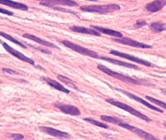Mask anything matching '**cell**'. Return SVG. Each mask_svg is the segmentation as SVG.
Instances as JSON below:
<instances>
[{
	"label": "cell",
	"instance_id": "obj_3",
	"mask_svg": "<svg viewBox=\"0 0 166 140\" xmlns=\"http://www.w3.org/2000/svg\"><path fill=\"white\" fill-rule=\"evenodd\" d=\"M105 101H106L107 103H109V104H112V105L115 106V107H118V108H121V109H122V110H126V111L129 112V113H130L131 114L134 115L135 117L142 119V120L145 121V122H151V119L149 117H147V116L145 115V114H142L141 112H140L139 110L133 108L132 107H130V106L124 104V103L120 102V101H116V100L112 99V98H108V99L105 100Z\"/></svg>",
	"mask_w": 166,
	"mask_h": 140
},
{
	"label": "cell",
	"instance_id": "obj_22",
	"mask_svg": "<svg viewBox=\"0 0 166 140\" xmlns=\"http://www.w3.org/2000/svg\"><path fill=\"white\" fill-rule=\"evenodd\" d=\"M0 36L3 37L4 38H6V39L9 40V41H12L13 43L17 44V45H18L19 46H20V47H21V48H25V49H26V48H27L26 45H23V44H22L21 42H20V41H19L18 40H17V39H16V38H13V37L10 36V35H9V34H7L4 33V32L0 31Z\"/></svg>",
	"mask_w": 166,
	"mask_h": 140
},
{
	"label": "cell",
	"instance_id": "obj_20",
	"mask_svg": "<svg viewBox=\"0 0 166 140\" xmlns=\"http://www.w3.org/2000/svg\"><path fill=\"white\" fill-rule=\"evenodd\" d=\"M150 29L154 33H160L166 30V24L163 22H154L150 25Z\"/></svg>",
	"mask_w": 166,
	"mask_h": 140
},
{
	"label": "cell",
	"instance_id": "obj_6",
	"mask_svg": "<svg viewBox=\"0 0 166 140\" xmlns=\"http://www.w3.org/2000/svg\"><path fill=\"white\" fill-rule=\"evenodd\" d=\"M110 54H114V55L115 56H118L120 58H125V59L130 60V61L133 62L139 63V64H141L144 66H147V67H153V66H155L153 64H151V63L150 62L140 59V58H137V57H135V56L126 54V53L120 52V51H116V50H112V51H110Z\"/></svg>",
	"mask_w": 166,
	"mask_h": 140
},
{
	"label": "cell",
	"instance_id": "obj_1",
	"mask_svg": "<svg viewBox=\"0 0 166 140\" xmlns=\"http://www.w3.org/2000/svg\"><path fill=\"white\" fill-rule=\"evenodd\" d=\"M98 69L100 70V71L103 72L104 73L107 74L108 76H111L112 78H115V79H118V80L122 81V82H127V83H132L135 84V85H140V86H153L154 84L151 83V82H148L145 80H142V79H134V78L130 77V76H127L126 75L121 74V73H116V72L113 71L112 69H109L108 67H106L104 65H98L97 66Z\"/></svg>",
	"mask_w": 166,
	"mask_h": 140
},
{
	"label": "cell",
	"instance_id": "obj_27",
	"mask_svg": "<svg viewBox=\"0 0 166 140\" xmlns=\"http://www.w3.org/2000/svg\"><path fill=\"white\" fill-rule=\"evenodd\" d=\"M10 138H13V139H23L24 138V136L21 134H18V133H13V134H10Z\"/></svg>",
	"mask_w": 166,
	"mask_h": 140
},
{
	"label": "cell",
	"instance_id": "obj_9",
	"mask_svg": "<svg viewBox=\"0 0 166 140\" xmlns=\"http://www.w3.org/2000/svg\"><path fill=\"white\" fill-rule=\"evenodd\" d=\"M2 46H3V48H5L7 52L10 53V54H12L13 56H14V57H16V58H17L18 59L21 60V61H23V62H27V63H29V64L32 65V66H35V61H34L33 59H31V58H30L29 57H27V56L24 55L23 54H22L21 52H20V51H17V50L13 49L12 47H10V45H8V44L5 43V42H2Z\"/></svg>",
	"mask_w": 166,
	"mask_h": 140
},
{
	"label": "cell",
	"instance_id": "obj_26",
	"mask_svg": "<svg viewBox=\"0 0 166 140\" xmlns=\"http://www.w3.org/2000/svg\"><path fill=\"white\" fill-rule=\"evenodd\" d=\"M146 25H147V22L145 21V20H137V23H135L134 25V27L135 28H140L142 27V26H146Z\"/></svg>",
	"mask_w": 166,
	"mask_h": 140
},
{
	"label": "cell",
	"instance_id": "obj_12",
	"mask_svg": "<svg viewBox=\"0 0 166 140\" xmlns=\"http://www.w3.org/2000/svg\"><path fill=\"white\" fill-rule=\"evenodd\" d=\"M55 107L59 108L64 114H69V115L80 116L81 114L80 109L78 107H77L76 106L70 105V104H55Z\"/></svg>",
	"mask_w": 166,
	"mask_h": 140
},
{
	"label": "cell",
	"instance_id": "obj_8",
	"mask_svg": "<svg viewBox=\"0 0 166 140\" xmlns=\"http://www.w3.org/2000/svg\"><path fill=\"white\" fill-rule=\"evenodd\" d=\"M114 41L117 42V43L122 44L124 45H129V46L134 47V48H151V45H147V44L141 43L139 41H135V40L131 39L129 38H113Z\"/></svg>",
	"mask_w": 166,
	"mask_h": 140
},
{
	"label": "cell",
	"instance_id": "obj_4",
	"mask_svg": "<svg viewBox=\"0 0 166 140\" xmlns=\"http://www.w3.org/2000/svg\"><path fill=\"white\" fill-rule=\"evenodd\" d=\"M62 44H63L64 46L67 47L69 49L73 50V51H76V52L80 53V54H83V55L88 56V57H91L93 58H99L100 56L98 55L97 52H95L93 50H90L88 48H86L84 47L81 46V45H78L77 44L73 43V42H71V41H68V40H63L62 41Z\"/></svg>",
	"mask_w": 166,
	"mask_h": 140
},
{
	"label": "cell",
	"instance_id": "obj_17",
	"mask_svg": "<svg viewBox=\"0 0 166 140\" xmlns=\"http://www.w3.org/2000/svg\"><path fill=\"white\" fill-rule=\"evenodd\" d=\"M41 79H43V80H44L45 82H47V83H48L49 86H51L52 87H53L54 89L57 90L61 91V92H63V93H66V94H69V93H70V90H69L66 89V87H64V86L59 83L58 81L54 80V79H51V78L44 77V76H43V77H41Z\"/></svg>",
	"mask_w": 166,
	"mask_h": 140
},
{
	"label": "cell",
	"instance_id": "obj_24",
	"mask_svg": "<svg viewBox=\"0 0 166 140\" xmlns=\"http://www.w3.org/2000/svg\"><path fill=\"white\" fill-rule=\"evenodd\" d=\"M145 98H146L147 101H149L150 102H151L153 103V104H156V105L159 106V107H162L163 109H165L166 108V104L165 103L163 102V101H161L160 100H158V99H155V98H153V97H150V96H145Z\"/></svg>",
	"mask_w": 166,
	"mask_h": 140
},
{
	"label": "cell",
	"instance_id": "obj_11",
	"mask_svg": "<svg viewBox=\"0 0 166 140\" xmlns=\"http://www.w3.org/2000/svg\"><path fill=\"white\" fill-rule=\"evenodd\" d=\"M115 90H116L117 91H119V92L122 93V94H125V95L128 96V97H130L131 99L134 100V101H137V102L140 103V104H143V105L146 106V107H149V108L151 109V110H155V111L160 112V113H163V112H164V110H161V109H160L159 107H155V106H154L153 104H150V103H148L147 101H146L145 100H143L142 98H140V97H137V96L134 95L133 94H131V93H130V92H127V91L123 90H122V89H118V88H115Z\"/></svg>",
	"mask_w": 166,
	"mask_h": 140
},
{
	"label": "cell",
	"instance_id": "obj_19",
	"mask_svg": "<svg viewBox=\"0 0 166 140\" xmlns=\"http://www.w3.org/2000/svg\"><path fill=\"white\" fill-rule=\"evenodd\" d=\"M23 38L31 40V41H35V42H37L38 44H40V45H44V46L49 47V48H57V49H59V48H58L56 45H55L54 44L51 43V42H48V41L41 39L40 38H38V37H36V36H34V35H32V34H23Z\"/></svg>",
	"mask_w": 166,
	"mask_h": 140
},
{
	"label": "cell",
	"instance_id": "obj_31",
	"mask_svg": "<svg viewBox=\"0 0 166 140\" xmlns=\"http://www.w3.org/2000/svg\"><path fill=\"white\" fill-rule=\"evenodd\" d=\"M0 82H2V81H1V80H0Z\"/></svg>",
	"mask_w": 166,
	"mask_h": 140
},
{
	"label": "cell",
	"instance_id": "obj_7",
	"mask_svg": "<svg viewBox=\"0 0 166 140\" xmlns=\"http://www.w3.org/2000/svg\"><path fill=\"white\" fill-rule=\"evenodd\" d=\"M101 119H102V121H104V122L115 124V125H118L120 127L124 128V129H127V130L129 131H131V132H134L135 129L137 128L135 127V126H133V125H130V124L126 123V122H124L123 121L116 117H112V116H108V115H101Z\"/></svg>",
	"mask_w": 166,
	"mask_h": 140
},
{
	"label": "cell",
	"instance_id": "obj_29",
	"mask_svg": "<svg viewBox=\"0 0 166 140\" xmlns=\"http://www.w3.org/2000/svg\"><path fill=\"white\" fill-rule=\"evenodd\" d=\"M0 13H3V14H6V15H8V16L13 15V12H10V11H9V10H4V9H2V8H0Z\"/></svg>",
	"mask_w": 166,
	"mask_h": 140
},
{
	"label": "cell",
	"instance_id": "obj_15",
	"mask_svg": "<svg viewBox=\"0 0 166 140\" xmlns=\"http://www.w3.org/2000/svg\"><path fill=\"white\" fill-rule=\"evenodd\" d=\"M99 58L102 60H104V61L109 62L112 63V64L118 65V66H123V67L129 68V69H136V70H139V69H140V68H139L137 66H136V65L131 64V63L125 62H122V61H119V60L115 59V58H109V57H99Z\"/></svg>",
	"mask_w": 166,
	"mask_h": 140
},
{
	"label": "cell",
	"instance_id": "obj_23",
	"mask_svg": "<svg viewBox=\"0 0 166 140\" xmlns=\"http://www.w3.org/2000/svg\"><path fill=\"white\" fill-rule=\"evenodd\" d=\"M84 121H86V122H89V123H90L91 125H95V126H98V127H100L102 128V129H109V126H108L107 125H105V124L102 123V122H98V121L94 120V119L93 118H84Z\"/></svg>",
	"mask_w": 166,
	"mask_h": 140
},
{
	"label": "cell",
	"instance_id": "obj_30",
	"mask_svg": "<svg viewBox=\"0 0 166 140\" xmlns=\"http://www.w3.org/2000/svg\"><path fill=\"white\" fill-rule=\"evenodd\" d=\"M87 1H91V2H97L98 0H87Z\"/></svg>",
	"mask_w": 166,
	"mask_h": 140
},
{
	"label": "cell",
	"instance_id": "obj_5",
	"mask_svg": "<svg viewBox=\"0 0 166 140\" xmlns=\"http://www.w3.org/2000/svg\"><path fill=\"white\" fill-rule=\"evenodd\" d=\"M40 4L41 6L47 7H51L60 5L65 6H78L79 4L73 0H40Z\"/></svg>",
	"mask_w": 166,
	"mask_h": 140
},
{
	"label": "cell",
	"instance_id": "obj_21",
	"mask_svg": "<svg viewBox=\"0 0 166 140\" xmlns=\"http://www.w3.org/2000/svg\"><path fill=\"white\" fill-rule=\"evenodd\" d=\"M58 79H59V81H61L63 83L66 84V85H67V86H71V87H73V89H75L76 90H79V89L77 88V86L74 84V82H73L71 79H69V78L66 77V76H63V75H59V76H57Z\"/></svg>",
	"mask_w": 166,
	"mask_h": 140
},
{
	"label": "cell",
	"instance_id": "obj_28",
	"mask_svg": "<svg viewBox=\"0 0 166 140\" xmlns=\"http://www.w3.org/2000/svg\"><path fill=\"white\" fill-rule=\"evenodd\" d=\"M31 47V48H35V49H38L40 51H41V52H44V53H46V54H52V51H49V50H46V49H43V48H39V47H35V46H33V45H29Z\"/></svg>",
	"mask_w": 166,
	"mask_h": 140
},
{
	"label": "cell",
	"instance_id": "obj_25",
	"mask_svg": "<svg viewBox=\"0 0 166 140\" xmlns=\"http://www.w3.org/2000/svg\"><path fill=\"white\" fill-rule=\"evenodd\" d=\"M2 70L3 73H8V74H10V75H19V73H17V71H15V70H13V69H8V68H2Z\"/></svg>",
	"mask_w": 166,
	"mask_h": 140
},
{
	"label": "cell",
	"instance_id": "obj_14",
	"mask_svg": "<svg viewBox=\"0 0 166 140\" xmlns=\"http://www.w3.org/2000/svg\"><path fill=\"white\" fill-rule=\"evenodd\" d=\"M69 30L73 32H76V33L85 34L101 37V34L98 32L97 30H93V29H89V28L84 27V26H77V25H73V26H69Z\"/></svg>",
	"mask_w": 166,
	"mask_h": 140
},
{
	"label": "cell",
	"instance_id": "obj_10",
	"mask_svg": "<svg viewBox=\"0 0 166 140\" xmlns=\"http://www.w3.org/2000/svg\"><path fill=\"white\" fill-rule=\"evenodd\" d=\"M39 129L42 132L48 134V135L54 136L56 138H59V139H69L71 138L70 135L68 134L67 132H63V131H59L58 129H53L51 127H46V126H41L39 127Z\"/></svg>",
	"mask_w": 166,
	"mask_h": 140
},
{
	"label": "cell",
	"instance_id": "obj_18",
	"mask_svg": "<svg viewBox=\"0 0 166 140\" xmlns=\"http://www.w3.org/2000/svg\"><path fill=\"white\" fill-rule=\"evenodd\" d=\"M0 4L5 5L6 6L11 7L13 9H17V10H23V11H27L28 6L25 4L21 3V2H14L11 0H0Z\"/></svg>",
	"mask_w": 166,
	"mask_h": 140
},
{
	"label": "cell",
	"instance_id": "obj_13",
	"mask_svg": "<svg viewBox=\"0 0 166 140\" xmlns=\"http://www.w3.org/2000/svg\"><path fill=\"white\" fill-rule=\"evenodd\" d=\"M166 5V0H155L153 2L147 3L145 9L151 13H156L162 10Z\"/></svg>",
	"mask_w": 166,
	"mask_h": 140
},
{
	"label": "cell",
	"instance_id": "obj_2",
	"mask_svg": "<svg viewBox=\"0 0 166 140\" xmlns=\"http://www.w3.org/2000/svg\"><path fill=\"white\" fill-rule=\"evenodd\" d=\"M81 10L88 13H96L99 14H109L115 11L121 10V7L117 4H107V5H92L81 6Z\"/></svg>",
	"mask_w": 166,
	"mask_h": 140
},
{
	"label": "cell",
	"instance_id": "obj_16",
	"mask_svg": "<svg viewBox=\"0 0 166 140\" xmlns=\"http://www.w3.org/2000/svg\"><path fill=\"white\" fill-rule=\"evenodd\" d=\"M90 26L93 29H94L95 30H97L99 33H102L105 34L107 35H110V36L112 37H115V38H122L123 35L121 32L117 31V30H111V29H107V28L102 27V26H94V25H90Z\"/></svg>",
	"mask_w": 166,
	"mask_h": 140
}]
</instances>
